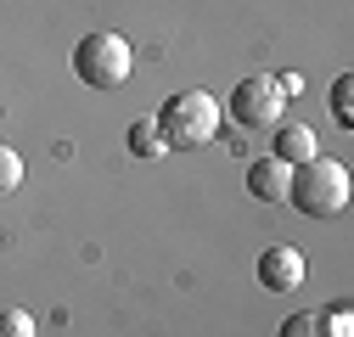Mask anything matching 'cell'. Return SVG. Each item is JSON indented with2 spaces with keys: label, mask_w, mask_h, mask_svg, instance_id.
I'll return each instance as SVG.
<instances>
[{
  "label": "cell",
  "mask_w": 354,
  "mask_h": 337,
  "mask_svg": "<svg viewBox=\"0 0 354 337\" xmlns=\"http://www.w3.org/2000/svg\"><path fill=\"white\" fill-rule=\"evenodd\" d=\"M287 186H292V163H281V157H259L248 168V191L259 202H287Z\"/></svg>",
  "instance_id": "cell-6"
},
{
  "label": "cell",
  "mask_w": 354,
  "mask_h": 337,
  "mask_svg": "<svg viewBox=\"0 0 354 337\" xmlns=\"http://www.w3.org/2000/svg\"><path fill=\"white\" fill-rule=\"evenodd\" d=\"M158 130L169 146H203L219 135V102L208 90H174L158 113Z\"/></svg>",
  "instance_id": "cell-2"
},
{
  "label": "cell",
  "mask_w": 354,
  "mask_h": 337,
  "mask_svg": "<svg viewBox=\"0 0 354 337\" xmlns=\"http://www.w3.org/2000/svg\"><path fill=\"white\" fill-rule=\"evenodd\" d=\"M281 337H348V315L343 309H304L281 326Z\"/></svg>",
  "instance_id": "cell-7"
},
{
  "label": "cell",
  "mask_w": 354,
  "mask_h": 337,
  "mask_svg": "<svg viewBox=\"0 0 354 337\" xmlns=\"http://www.w3.org/2000/svg\"><path fill=\"white\" fill-rule=\"evenodd\" d=\"M169 141H163V130H158V118H141L136 130H129V152H141V157H158Z\"/></svg>",
  "instance_id": "cell-9"
},
{
  "label": "cell",
  "mask_w": 354,
  "mask_h": 337,
  "mask_svg": "<svg viewBox=\"0 0 354 337\" xmlns=\"http://www.w3.org/2000/svg\"><path fill=\"white\" fill-rule=\"evenodd\" d=\"M348 168L337 163V157H309V163H298L292 168V186H287V202L298 208V214H315V220H326V214H343L348 208Z\"/></svg>",
  "instance_id": "cell-1"
},
{
  "label": "cell",
  "mask_w": 354,
  "mask_h": 337,
  "mask_svg": "<svg viewBox=\"0 0 354 337\" xmlns=\"http://www.w3.org/2000/svg\"><path fill=\"white\" fill-rule=\"evenodd\" d=\"M281 113H287V96H281V84L270 73H253L231 90V118L242 130H276Z\"/></svg>",
  "instance_id": "cell-4"
},
{
  "label": "cell",
  "mask_w": 354,
  "mask_h": 337,
  "mask_svg": "<svg viewBox=\"0 0 354 337\" xmlns=\"http://www.w3.org/2000/svg\"><path fill=\"white\" fill-rule=\"evenodd\" d=\"M259 287H270V292H298V287H304V253H298V247H264V259H259Z\"/></svg>",
  "instance_id": "cell-5"
},
{
  "label": "cell",
  "mask_w": 354,
  "mask_h": 337,
  "mask_svg": "<svg viewBox=\"0 0 354 337\" xmlns=\"http://www.w3.org/2000/svg\"><path fill=\"white\" fill-rule=\"evenodd\" d=\"M276 84H281V96H298V90H304V73H281Z\"/></svg>",
  "instance_id": "cell-13"
},
{
  "label": "cell",
  "mask_w": 354,
  "mask_h": 337,
  "mask_svg": "<svg viewBox=\"0 0 354 337\" xmlns=\"http://www.w3.org/2000/svg\"><path fill=\"white\" fill-rule=\"evenodd\" d=\"M34 315L28 309H0V337H34Z\"/></svg>",
  "instance_id": "cell-10"
},
{
  "label": "cell",
  "mask_w": 354,
  "mask_h": 337,
  "mask_svg": "<svg viewBox=\"0 0 354 337\" xmlns=\"http://www.w3.org/2000/svg\"><path fill=\"white\" fill-rule=\"evenodd\" d=\"M270 157H281V163H309V157H321V146H315V130H304V124H276V152Z\"/></svg>",
  "instance_id": "cell-8"
},
{
  "label": "cell",
  "mask_w": 354,
  "mask_h": 337,
  "mask_svg": "<svg viewBox=\"0 0 354 337\" xmlns=\"http://www.w3.org/2000/svg\"><path fill=\"white\" fill-rule=\"evenodd\" d=\"M337 118L354 124V84H348V79H337Z\"/></svg>",
  "instance_id": "cell-12"
},
{
  "label": "cell",
  "mask_w": 354,
  "mask_h": 337,
  "mask_svg": "<svg viewBox=\"0 0 354 337\" xmlns=\"http://www.w3.org/2000/svg\"><path fill=\"white\" fill-rule=\"evenodd\" d=\"M12 186H23V157L12 146H0V191H12Z\"/></svg>",
  "instance_id": "cell-11"
},
{
  "label": "cell",
  "mask_w": 354,
  "mask_h": 337,
  "mask_svg": "<svg viewBox=\"0 0 354 337\" xmlns=\"http://www.w3.org/2000/svg\"><path fill=\"white\" fill-rule=\"evenodd\" d=\"M129 68H136V51H129L124 34H84L73 51V73L84 84H96V90H118Z\"/></svg>",
  "instance_id": "cell-3"
}]
</instances>
